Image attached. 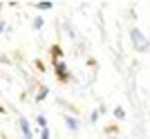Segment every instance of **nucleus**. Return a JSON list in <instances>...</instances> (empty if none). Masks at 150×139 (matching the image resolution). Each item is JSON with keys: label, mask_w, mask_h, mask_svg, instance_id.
Wrapping results in <instances>:
<instances>
[{"label": "nucleus", "mask_w": 150, "mask_h": 139, "mask_svg": "<svg viewBox=\"0 0 150 139\" xmlns=\"http://www.w3.org/2000/svg\"><path fill=\"white\" fill-rule=\"evenodd\" d=\"M103 110H105V108H103V106H99V110H94V112L90 114V121H92V123H96V121H99V117L103 114Z\"/></svg>", "instance_id": "nucleus-6"}, {"label": "nucleus", "mask_w": 150, "mask_h": 139, "mask_svg": "<svg viewBox=\"0 0 150 139\" xmlns=\"http://www.w3.org/2000/svg\"><path fill=\"white\" fill-rule=\"evenodd\" d=\"M114 117H117V119H123V117H125V110L121 106H117V108H114Z\"/></svg>", "instance_id": "nucleus-10"}, {"label": "nucleus", "mask_w": 150, "mask_h": 139, "mask_svg": "<svg viewBox=\"0 0 150 139\" xmlns=\"http://www.w3.org/2000/svg\"><path fill=\"white\" fill-rule=\"evenodd\" d=\"M52 54H54V61H61V58H63V50L58 47V45H54V47H52Z\"/></svg>", "instance_id": "nucleus-8"}, {"label": "nucleus", "mask_w": 150, "mask_h": 139, "mask_svg": "<svg viewBox=\"0 0 150 139\" xmlns=\"http://www.w3.org/2000/svg\"><path fill=\"white\" fill-rule=\"evenodd\" d=\"M47 94H50V88L43 85V88L38 90V96H36V99H38V101H43V99H47Z\"/></svg>", "instance_id": "nucleus-7"}, {"label": "nucleus", "mask_w": 150, "mask_h": 139, "mask_svg": "<svg viewBox=\"0 0 150 139\" xmlns=\"http://www.w3.org/2000/svg\"><path fill=\"white\" fill-rule=\"evenodd\" d=\"M54 72H56V79L61 83H67L69 81V70L65 61H54Z\"/></svg>", "instance_id": "nucleus-2"}, {"label": "nucleus", "mask_w": 150, "mask_h": 139, "mask_svg": "<svg viewBox=\"0 0 150 139\" xmlns=\"http://www.w3.org/2000/svg\"><path fill=\"white\" fill-rule=\"evenodd\" d=\"M117 130H119L117 126H108L105 128V135H108V137H112V135H117Z\"/></svg>", "instance_id": "nucleus-12"}, {"label": "nucleus", "mask_w": 150, "mask_h": 139, "mask_svg": "<svg viewBox=\"0 0 150 139\" xmlns=\"http://www.w3.org/2000/svg\"><path fill=\"white\" fill-rule=\"evenodd\" d=\"M108 139H117V137H108Z\"/></svg>", "instance_id": "nucleus-15"}, {"label": "nucleus", "mask_w": 150, "mask_h": 139, "mask_svg": "<svg viewBox=\"0 0 150 139\" xmlns=\"http://www.w3.org/2000/svg\"><path fill=\"white\" fill-rule=\"evenodd\" d=\"M43 25H45V20L38 16V18H34V29H43Z\"/></svg>", "instance_id": "nucleus-11"}, {"label": "nucleus", "mask_w": 150, "mask_h": 139, "mask_svg": "<svg viewBox=\"0 0 150 139\" xmlns=\"http://www.w3.org/2000/svg\"><path fill=\"white\" fill-rule=\"evenodd\" d=\"M0 32H5V23H0Z\"/></svg>", "instance_id": "nucleus-14"}, {"label": "nucleus", "mask_w": 150, "mask_h": 139, "mask_svg": "<svg viewBox=\"0 0 150 139\" xmlns=\"http://www.w3.org/2000/svg\"><path fill=\"white\" fill-rule=\"evenodd\" d=\"M18 126H20V133H23V139H31V137H34V130H31L29 121H27L25 117H20V119H18Z\"/></svg>", "instance_id": "nucleus-3"}, {"label": "nucleus", "mask_w": 150, "mask_h": 139, "mask_svg": "<svg viewBox=\"0 0 150 139\" xmlns=\"http://www.w3.org/2000/svg\"><path fill=\"white\" fill-rule=\"evenodd\" d=\"M63 119H65V123H67V128L72 130V133L81 130V119H76V117H72V114H65Z\"/></svg>", "instance_id": "nucleus-4"}, {"label": "nucleus", "mask_w": 150, "mask_h": 139, "mask_svg": "<svg viewBox=\"0 0 150 139\" xmlns=\"http://www.w3.org/2000/svg\"><path fill=\"white\" fill-rule=\"evenodd\" d=\"M130 43H132V50H137V52L150 50V40L146 38V34L139 27H130Z\"/></svg>", "instance_id": "nucleus-1"}, {"label": "nucleus", "mask_w": 150, "mask_h": 139, "mask_svg": "<svg viewBox=\"0 0 150 139\" xmlns=\"http://www.w3.org/2000/svg\"><path fill=\"white\" fill-rule=\"evenodd\" d=\"M40 139H50V128H43V130H40Z\"/></svg>", "instance_id": "nucleus-13"}, {"label": "nucleus", "mask_w": 150, "mask_h": 139, "mask_svg": "<svg viewBox=\"0 0 150 139\" xmlns=\"http://www.w3.org/2000/svg\"><path fill=\"white\" fill-rule=\"evenodd\" d=\"M36 9H40V11H47V9H52L54 7V2H50V0H43V2H36Z\"/></svg>", "instance_id": "nucleus-5"}, {"label": "nucleus", "mask_w": 150, "mask_h": 139, "mask_svg": "<svg viewBox=\"0 0 150 139\" xmlns=\"http://www.w3.org/2000/svg\"><path fill=\"white\" fill-rule=\"evenodd\" d=\"M36 121H38V126H40V130H43V128H47V117H45V114H38Z\"/></svg>", "instance_id": "nucleus-9"}]
</instances>
